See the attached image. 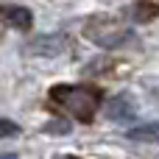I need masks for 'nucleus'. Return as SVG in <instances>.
Instances as JSON below:
<instances>
[{
    "mask_svg": "<svg viewBox=\"0 0 159 159\" xmlns=\"http://www.w3.org/2000/svg\"><path fill=\"white\" fill-rule=\"evenodd\" d=\"M48 101H53L56 106L67 109V115H73L81 123H89L98 112V101L101 95L92 92L89 87H70V84H56L48 92Z\"/></svg>",
    "mask_w": 159,
    "mask_h": 159,
    "instance_id": "f257e3e1",
    "label": "nucleus"
},
{
    "mask_svg": "<svg viewBox=\"0 0 159 159\" xmlns=\"http://www.w3.org/2000/svg\"><path fill=\"white\" fill-rule=\"evenodd\" d=\"M84 36L101 48H120L126 42H134V31L112 17H89L84 22Z\"/></svg>",
    "mask_w": 159,
    "mask_h": 159,
    "instance_id": "f03ea898",
    "label": "nucleus"
},
{
    "mask_svg": "<svg viewBox=\"0 0 159 159\" xmlns=\"http://www.w3.org/2000/svg\"><path fill=\"white\" fill-rule=\"evenodd\" d=\"M103 115L112 123H134L137 120V103H134V98L129 92H120V95H115V98L106 101Z\"/></svg>",
    "mask_w": 159,
    "mask_h": 159,
    "instance_id": "7ed1b4c3",
    "label": "nucleus"
},
{
    "mask_svg": "<svg viewBox=\"0 0 159 159\" xmlns=\"http://www.w3.org/2000/svg\"><path fill=\"white\" fill-rule=\"evenodd\" d=\"M64 50H67L64 34H42V36H36V39L28 45V53L45 56V59H56V56H61Z\"/></svg>",
    "mask_w": 159,
    "mask_h": 159,
    "instance_id": "20e7f679",
    "label": "nucleus"
},
{
    "mask_svg": "<svg viewBox=\"0 0 159 159\" xmlns=\"http://www.w3.org/2000/svg\"><path fill=\"white\" fill-rule=\"evenodd\" d=\"M0 14L6 17L8 25L17 28V31H28V28L34 25V14H31V8H25V6L8 3V6H0Z\"/></svg>",
    "mask_w": 159,
    "mask_h": 159,
    "instance_id": "39448f33",
    "label": "nucleus"
},
{
    "mask_svg": "<svg viewBox=\"0 0 159 159\" xmlns=\"http://www.w3.org/2000/svg\"><path fill=\"white\" fill-rule=\"evenodd\" d=\"M129 140L134 143H157V123H143V126H131L126 131Z\"/></svg>",
    "mask_w": 159,
    "mask_h": 159,
    "instance_id": "423d86ee",
    "label": "nucleus"
},
{
    "mask_svg": "<svg viewBox=\"0 0 159 159\" xmlns=\"http://www.w3.org/2000/svg\"><path fill=\"white\" fill-rule=\"evenodd\" d=\"M45 134H50V137H64V134H70L73 131V126L67 123V120H50V123H45V129H42Z\"/></svg>",
    "mask_w": 159,
    "mask_h": 159,
    "instance_id": "0eeeda50",
    "label": "nucleus"
},
{
    "mask_svg": "<svg viewBox=\"0 0 159 159\" xmlns=\"http://www.w3.org/2000/svg\"><path fill=\"white\" fill-rule=\"evenodd\" d=\"M20 131H22V129H20L14 120L0 117V140H6V137H8V140H14V137H20Z\"/></svg>",
    "mask_w": 159,
    "mask_h": 159,
    "instance_id": "6e6552de",
    "label": "nucleus"
},
{
    "mask_svg": "<svg viewBox=\"0 0 159 159\" xmlns=\"http://www.w3.org/2000/svg\"><path fill=\"white\" fill-rule=\"evenodd\" d=\"M0 159H17V154H0Z\"/></svg>",
    "mask_w": 159,
    "mask_h": 159,
    "instance_id": "1a4fd4ad",
    "label": "nucleus"
}]
</instances>
